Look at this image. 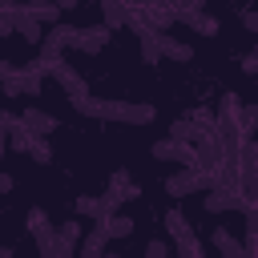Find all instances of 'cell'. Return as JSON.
<instances>
[{
	"instance_id": "obj_1",
	"label": "cell",
	"mask_w": 258,
	"mask_h": 258,
	"mask_svg": "<svg viewBox=\"0 0 258 258\" xmlns=\"http://www.w3.org/2000/svg\"><path fill=\"white\" fill-rule=\"evenodd\" d=\"M24 226H28V234H32V242H36V250H40V258H56V230H52V222H48V214H44L40 206H32V210H28V218H24Z\"/></svg>"
},
{
	"instance_id": "obj_2",
	"label": "cell",
	"mask_w": 258,
	"mask_h": 258,
	"mask_svg": "<svg viewBox=\"0 0 258 258\" xmlns=\"http://www.w3.org/2000/svg\"><path fill=\"white\" fill-rule=\"evenodd\" d=\"M73 44H77V24H52V28L44 32L40 56H44V60H60V52L73 48Z\"/></svg>"
},
{
	"instance_id": "obj_3",
	"label": "cell",
	"mask_w": 258,
	"mask_h": 258,
	"mask_svg": "<svg viewBox=\"0 0 258 258\" xmlns=\"http://www.w3.org/2000/svg\"><path fill=\"white\" fill-rule=\"evenodd\" d=\"M4 97H36L40 93V73L36 69H12L4 81H0Z\"/></svg>"
},
{
	"instance_id": "obj_4",
	"label": "cell",
	"mask_w": 258,
	"mask_h": 258,
	"mask_svg": "<svg viewBox=\"0 0 258 258\" xmlns=\"http://www.w3.org/2000/svg\"><path fill=\"white\" fill-rule=\"evenodd\" d=\"M149 153H153L157 161H181V169H194V165H198V149H194V145H181V141H169V137L153 141Z\"/></svg>"
},
{
	"instance_id": "obj_5",
	"label": "cell",
	"mask_w": 258,
	"mask_h": 258,
	"mask_svg": "<svg viewBox=\"0 0 258 258\" xmlns=\"http://www.w3.org/2000/svg\"><path fill=\"white\" fill-rule=\"evenodd\" d=\"M210 181H206V173H198V169H177V173H169L165 181H161V189L169 194V198H185V194H198V189H206Z\"/></svg>"
},
{
	"instance_id": "obj_6",
	"label": "cell",
	"mask_w": 258,
	"mask_h": 258,
	"mask_svg": "<svg viewBox=\"0 0 258 258\" xmlns=\"http://www.w3.org/2000/svg\"><path fill=\"white\" fill-rule=\"evenodd\" d=\"M202 206H206V214H226V210H250L246 206V198H242V189H210L206 198H202Z\"/></svg>"
},
{
	"instance_id": "obj_7",
	"label": "cell",
	"mask_w": 258,
	"mask_h": 258,
	"mask_svg": "<svg viewBox=\"0 0 258 258\" xmlns=\"http://www.w3.org/2000/svg\"><path fill=\"white\" fill-rule=\"evenodd\" d=\"M109 242H113V238H109V230L97 222V226H93V230L81 238V250H77V258H105V254H109V250H105Z\"/></svg>"
},
{
	"instance_id": "obj_8",
	"label": "cell",
	"mask_w": 258,
	"mask_h": 258,
	"mask_svg": "<svg viewBox=\"0 0 258 258\" xmlns=\"http://www.w3.org/2000/svg\"><path fill=\"white\" fill-rule=\"evenodd\" d=\"M109 36H113V28H105V24H89V28H77V44H73V48H81V52H97V48L109 44Z\"/></svg>"
},
{
	"instance_id": "obj_9",
	"label": "cell",
	"mask_w": 258,
	"mask_h": 258,
	"mask_svg": "<svg viewBox=\"0 0 258 258\" xmlns=\"http://www.w3.org/2000/svg\"><path fill=\"white\" fill-rule=\"evenodd\" d=\"M105 198H113L117 206H121V202H129V198H137V181L129 177V169H113V177H109V189H105Z\"/></svg>"
},
{
	"instance_id": "obj_10",
	"label": "cell",
	"mask_w": 258,
	"mask_h": 258,
	"mask_svg": "<svg viewBox=\"0 0 258 258\" xmlns=\"http://www.w3.org/2000/svg\"><path fill=\"white\" fill-rule=\"evenodd\" d=\"M81 222H64L60 230H56V258H73L77 250H81Z\"/></svg>"
},
{
	"instance_id": "obj_11",
	"label": "cell",
	"mask_w": 258,
	"mask_h": 258,
	"mask_svg": "<svg viewBox=\"0 0 258 258\" xmlns=\"http://www.w3.org/2000/svg\"><path fill=\"white\" fill-rule=\"evenodd\" d=\"M141 16H145V24L153 28V32H165L177 16H173V4H145V8H137Z\"/></svg>"
},
{
	"instance_id": "obj_12",
	"label": "cell",
	"mask_w": 258,
	"mask_h": 258,
	"mask_svg": "<svg viewBox=\"0 0 258 258\" xmlns=\"http://www.w3.org/2000/svg\"><path fill=\"white\" fill-rule=\"evenodd\" d=\"M20 121H24V129H28V133H36V137H48V133L56 129V117H52V113H44V109H24V113H20Z\"/></svg>"
},
{
	"instance_id": "obj_13",
	"label": "cell",
	"mask_w": 258,
	"mask_h": 258,
	"mask_svg": "<svg viewBox=\"0 0 258 258\" xmlns=\"http://www.w3.org/2000/svg\"><path fill=\"white\" fill-rule=\"evenodd\" d=\"M12 24H16V32H20L28 44H44V32H40V24H36V20H32L24 8H16V4H12Z\"/></svg>"
},
{
	"instance_id": "obj_14",
	"label": "cell",
	"mask_w": 258,
	"mask_h": 258,
	"mask_svg": "<svg viewBox=\"0 0 258 258\" xmlns=\"http://www.w3.org/2000/svg\"><path fill=\"white\" fill-rule=\"evenodd\" d=\"M101 16H105V28H117V24H129V20H133V4H117V0H101Z\"/></svg>"
},
{
	"instance_id": "obj_15",
	"label": "cell",
	"mask_w": 258,
	"mask_h": 258,
	"mask_svg": "<svg viewBox=\"0 0 258 258\" xmlns=\"http://www.w3.org/2000/svg\"><path fill=\"white\" fill-rule=\"evenodd\" d=\"M32 141H36V133H28V129H24V121L16 117V121L8 125V149H20V153H32Z\"/></svg>"
},
{
	"instance_id": "obj_16",
	"label": "cell",
	"mask_w": 258,
	"mask_h": 258,
	"mask_svg": "<svg viewBox=\"0 0 258 258\" xmlns=\"http://www.w3.org/2000/svg\"><path fill=\"white\" fill-rule=\"evenodd\" d=\"M214 246H218V254H222V258H246V246H242L234 234H226L222 226L214 230Z\"/></svg>"
},
{
	"instance_id": "obj_17",
	"label": "cell",
	"mask_w": 258,
	"mask_h": 258,
	"mask_svg": "<svg viewBox=\"0 0 258 258\" xmlns=\"http://www.w3.org/2000/svg\"><path fill=\"white\" fill-rule=\"evenodd\" d=\"M161 56H169V60H194V48L189 44H181V40H173L169 32H161Z\"/></svg>"
},
{
	"instance_id": "obj_18",
	"label": "cell",
	"mask_w": 258,
	"mask_h": 258,
	"mask_svg": "<svg viewBox=\"0 0 258 258\" xmlns=\"http://www.w3.org/2000/svg\"><path fill=\"white\" fill-rule=\"evenodd\" d=\"M165 230H169V238H173V242H181V238H189V234H194V226L185 222V214H181V210H169V214H165Z\"/></svg>"
},
{
	"instance_id": "obj_19",
	"label": "cell",
	"mask_w": 258,
	"mask_h": 258,
	"mask_svg": "<svg viewBox=\"0 0 258 258\" xmlns=\"http://www.w3.org/2000/svg\"><path fill=\"white\" fill-rule=\"evenodd\" d=\"M77 214H81V218L109 222V214H105V202H101V198H89V194H85V198H77Z\"/></svg>"
},
{
	"instance_id": "obj_20",
	"label": "cell",
	"mask_w": 258,
	"mask_h": 258,
	"mask_svg": "<svg viewBox=\"0 0 258 258\" xmlns=\"http://www.w3.org/2000/svg\"><path fill=\"white\" fill-rule=\"evenodd\" d=\"M97 117L101 121H125L129 117V101H101L97 105Z\"/></svg>"
},
{
	"instance_id": "obj_21",
	"label": "cell",
	"mask_w": 258,
	"mask_h": 258,
	"mask_svg": "<svg viewBox=\"0 0 258 258\" xmlns=\"http://www.w3.org/2000/svg\"><path fill=\"white\" fill-rule=\"evenodd\" d=\"M246 258H258V206L246 210Z\"/></svg>"
},
{
	"instance_id": "obj_22",
	"label": "cell",
	"mask_w": 258,
	"mask_h": 258,
	"mask_svg": "<svg viewBox=\"0 0 258 258\" xmlns=\"http://www.w3.org/2000/svg\"><path fill=\"white\" fill-rule=\"evenodd\" d=\"M238 169L250 173V177H258V141H254V137L242 145V161H238Z\"/></svg>"
},
{
	"instance_id": "obj_23",
	"label": "cell",
	"mask_w": 258,
	"mask_h": 258,
	"mask_svg": "<svg viewBox=\"0 0 258 258\" xmlns=\"http://www.w3.org/2000/svg\"><path fill=\"white\" fill-rule=\"evenodd\" d=\"M169 141H181V145H194V141H198V133H194V125H189V121L181 117V121H173V125H169Z\"/></svg>"
},
{
	"instance_id": "obj_24",
	"label": "cell",
	"mask_w": 258,
	"mask_h": 258,
	"mask_svg": "<svg viewBox=\"0 0 258 258\" xmlns=\"http://www.w3.org/2000/svg\"><path fill=\"white\" fill-rule=\"evenodd\" d=\"M238 129H242V137L250 141V133L258 129V105H242V113H238Z\"/></svg>"
},
{
	"instance_id": "obj_25",
	"label": "cell",
	"mask_w": 258,
	"mask_h": 258,
	"mask_svg": "<svg viewBox=\"0 0 258 258\" xmlns=\"http://www.w3.org/2000/svg\"><path fill=\"white\" fill-rule=\"evenodd\" d=\"M24 12L40 24V20H56L60 16V4H24Z\"/></svg>"
},
{
	"instance_id": "obj_26",
	"label": "cell",
	"mask_w": 258,
	"mask_h": 258,
	"mask_svg": "<svg viewBox=\"0 0 258 258\" xmlns=\"http://www.w3.org/2000/svg\"><path fill=\"white\" fill-rule=\"evenodd\" d=\"M101 226L109 230V238H129V234H133V222H129V218H121V214H117V218H109V222H101Z\"/></svg>"
},
{
	"instance_id": "obj_27",
	"label": "cell",
	"mask_w": 258,
	"mask_h": 258,
	"mask_svg": "<svg viewBox=\"0 0 258 258\" xmlns=\"http://www.w3.org/2000/svg\"><path fill=\"white\" fill-rule=\"evenodd\" d=\"M69 101H73V109H77V113H85V117H97V105H101L97 97L81 93V97H69Z\"/></svg>"
},
{
	"instance_id": "obj_28",
	"label": "cell",
	"mask_w": 258,
	"mask_h": 258,
	"mask_svg": "<svg viewBox=\"0 0 258 258\" xmlns=\"http://www.w3.org/2000/svg\"><path fill=\"white\" fill-rule=\"evenodd\" d=\"M129 125H149L153 121V105H129Z\"/></svg>"
},
{
	"instance_id": "obj_29",
	"label": "cell",
	"mask_w": 258,
	"mask_h": 258,
	"mask_svg": "<svg viewBox=\"0 0 258 258\" xmlns=\"http://www.w3.org/2000/svg\"><path fill=\"white\" fill-rule=\"evenodd\" d=\"M32 161H40V165H44V161H52V149H48V141H44V137H36V141H32Z\"/></svg>"
},
{
	"instance_id": "obj_30",
	"label": "cell",
	"mask_w": 258,
	"mask_h": 258,
	"mask_svg": "<svg viewBox=\"0 0 258 258\" xmlns=\"http://www.w3.org/2000/svg\"><path fill=\"white\" fill-rule=\"evenodd\" d=\"M238 69H242V73H246V77H258V48H254V52H246V56H242V64H238Z\"/></svg>"
},
{
	"instance_id": "obj_31",
	"label": "cell",
	"mask_w": 258,
	"mask_h": 258,
	"mask_svg": "<svg viewBox=\"0 0 258 258\" xmlns=\"http://www.w3.org/2000/svg\"><path fill=\"white\" fill-rule=\"evenodd\" d=\"M145 258H169V246H165L161 238H153V242L145 246Z\"/></svg>"
},
{
	"instance_id": "obj_32",
	"label": "cell",
	"mask_w": 258,
	"mask_h": 258,
	"mask_svg": "<svg viewBox=\"0 0 258 258\" xmlns=\"http://www.w3.org/2000/svg\"><path fill=\"white\" fill-rule=\"evenodd\" d=\"M242 24H246L250 32H258V8H242Z\"/></svg>"
},
{
	"instance_id": "obj_33",
	"label": "cell",
	"mask_w": 258,
	"mask_h": 258,
	"mask_svg": "<svg viewBox=\"0 0 258 258\" xmlns=\"http://www.w3.org/2000/svg\"><path fill=\"white\" fill-rule=\"evenodd\" d=\"M8 189H12V177H8V173H0V194H8Z\"/></svg>"
},
{
	"instance_id": "obj_34",
	"label": "cell",
	"mask_w": 258,
	"mask_h": 258,
	"mask_svg": "<svg viewBox=\"0 0 258 258\" xmlns=\"http://www.w3.org/2000/svg\"><path fill=\"white\" fill-rule=\"evenodd\" d=\"M4 149H8V129L0 125V157H4Z\"/></svg>"
},
{
	"instance_id": "obj_35",
	"label": "cell",
	"mask_w": 258,
	"mask_h": 258,
	"mask_svg": "<svg viewBox=\"0 0 258 258\" xmlns=\"http://www.w3.org/2000/svg\"><path fill=\"white\" fill-rule=\"evenodd\" d=\"M8 73H12V64H8V60H0V81H4Z\"/></svg>"
},
{
	"instance_id": "obj_36",
	"label": "cell",
	"mask_w": 258,
	"mask_h": 258,
	"mask_svg": "<svg viewBox=\"0 0 258 258\" xmlns=\"http://www.w3.org/2000/svg\"><path fill=\"white\" fill-rule=\"evenodd\" d=\"M0 258H16V250L12 246H0Z\"/></svg>"
},
{
	"instance_id": "obj_37",
	"label": "cell",
	"mask_w": 258,
	"mask_h": 258,
	"mask_svg": "<svg viewBox=\"0 0 258 258\" xmlns=\"http://www.w3.org/2000/svg\"><path fill=\"white\" fill-rule=\"evenodd\" d=\"M105 258H121V254H105Z\"/></svg>"
}]
</instances>
